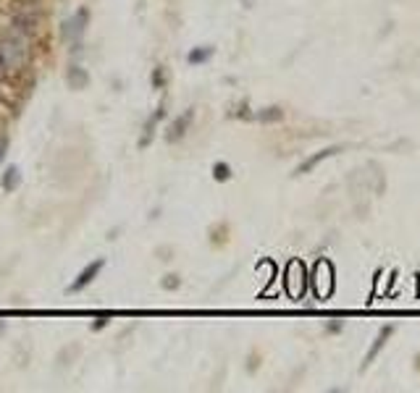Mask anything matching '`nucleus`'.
I'll return each instance as SVG.
<instances>
[{
	"mask_svg": "<svg viewBox=\"0 0 420 393\" xmlns=\"http://www.w3.org/2000/svg\"><path fill=\"white\" fill-rule=\"evenodd\" d=\"M391 333H394V325H383V328H381L379 338H376V341H373V346H370L368 357H365V367H368V364L373 362V359H376V354H379L381 349H383V344H386V338H389Z\"/></svg>",
	"mask_w": 420,
	"mask_h": 393,
	"instance_id": "6",
	"label": "nucleus"
},
{
	"mask_svg": "<svg viewBox=\"0 0 420 393\" xmlns=\"http://www.w3.org/2000/svg\"><path fill=\"white\" fill-rule=\"evenodd\" d=\"M6 76H8V71H6V66H3V60H0V84L6 81Z\"/></svg>",
	"mask_w": 420,
	"mask_h": 393,
	"instance_id": "15",
	"label": "nucleus"
},
{
	"mask_svg": "<svg viewBox=\"0 0 420 393\" xmlns=\"http://www.w3.org/2000/svg\"><path fill=\"white\" fill-rule=\"evenodd\" d=\"M329 331H331V333H334V331H341V323H331Z\"/></svg>",
	"mask_w": 420,
	"mask_h": 393,
	"instance_id": "16",
	"label": "nucleus"
},
{
	"mask_svg": "<svg viewBox=\"0 0 420 393\" xmlns=\"http://www.w3.org/2000/svg\"><path fill=\"white\" fill-rule=\"evenodd\" d=\"M213 178H216V181H229L231 168L226 166V163H216V166H213Z\"/></svg>",
	"mask_w": 420,
	"mask_h": 393,
	"instance_id": "11",
	"label": "nucleus"
},
{
	"mask_svg": "<svg viewBox=\"0 0 420 393\" xmlns=\"http://www.w3.org/2000/svg\"><path fill=\"white\" fill-rule=\"evenodd\" d=\"M181 281L179 278H176V275H169V278H166V281H163V288H176V286H179Z\"/></svg>",
	"mask_w": 420,
	"mask_h": 393,
	"instance_id": "13",
	"label": "nucleus"
},
{
	"mask_svg": "<svg viewBox=\"0 0 420 393\" xmlns=\"http://www.w3.org/2000/svg\"><path fill=\"white\" fill-rule=\"evenodd\" d=\"M21 184V171L16 166L6 168V173H3V178H0V187H3V192H13V189Z\"/></svg>",
	"mask_w": 420,
	"mask_h": 393,
	"instance_id": "7",
	"label": "nucleus"
},
{
	"mask_svg": "<svg viewBox=\"0 0 420 393\" xmlns=\"http://www.w3.org/2000/svg\"><path fill=\"white\" fill-rule=\"evenodd\" d=\"M192 118H195V110H184V116H179L173 124L169 126V134H166V142H179L184 134H187V128H190Z\"/></svg>",
	"mask_w": 420,
	"mask_h": 393,
	"instance_id": "4",
	"label": "nucleus"
},
{
	"mask_svg": "<svg viewBox=\"0 0 420 393\" xmlns=\"http://www.w3.org/2000/svg\"><path fill=\"white\" fill-rule=\"evenodd\" d=\"M166 84V76H163V69L152 71V87H163Z\"/></svg>",
	"mask_w": 420,
	"mask_h": 393,
	"instance_id": "12",
	"label": "nucleus"
},
{
	"mask_svg": "<svg viewBox=\"0 0 420 393\" xmlns=\"http://www.w3.org/2000/svg\"><path fill=\"white\" fill-rule=\"evenodd\" d=\"M213 58V48H195L187 55V60H190V66H197V63H205V60Z\"/></svg>",
	"mask_w": 420,
	"mask_h": 393,
	"instance_id": "9",
	"label": "nucleus"
},
{
	"mask_svg": "<svg viewBox=\"0 0 420 393\" xmlns=\"http://www.w3.org/2000/svg\"><path fill=\"white\" fill-rule=\"evenodd\" d=\"M6 152H8V137H0V163H3Z\"/></svg>",
	"mask_w": 420,
	"mask_h": 393,
	"instance_id": "14",
	"label": "nucleus"
},
{
	"mask_svg": "<svg viewBox=\"0 0 420 393\" xmlns=\"http://www.w3.org/2000/svg\"><path fill=\"white\" fill-rule=\"evenodd\" d=\"M87 24H90V8H79L69 21H66V27H63V37L71 39V45H74V48H79L81 37H84V32H87Z\"/></svg>",
	"mask_w": 420,
	"mask_h": 393,
	"instance_id": "2",
	"label": "nucleus"
},
{
	"mask_svg": "<svg viewBox=\"0 0 420 393\" xmlns=\"http://www.w3.org/2000/svg\"><path fill=\"white\" fill-rule=\"evenodd\" d=\"M90 84V76H87V71L79 69V66H74V69L69 71V87L71 89H84Z\"/></svg>",
	"mask_w": 420,
	"mask_h": 393,
	"instance_id": "8",
	"label": "nucleus"
},
{
	"mask_svg": "<svg viewBox=\"0 0 420 393\" xmlns=\"http://www.w3.org/2000/svg\"><path fill=\"white\" fill-rule=\"evenodd\" d=\"M281 118H284V110H281V108H265L263 113H258V121H263V124L281 121Z\"/></svg>",
	"mask_w": 420,
	"mask_h": 393,
	"instance_id": "10",
	"label": "nucleus"
},
{
	"mask_svg": "<svg viewBox=\"0 0 420 393\" xmlns=\"http://www.w3.org/2000/svg\"><path fill=\"white\" fill-rule=\"evenodd\" d=\"M336 152H339V147H326V149H320L318 155L308 157V160H305V163H302V166L297 168V176H302V173H310L313 168H315V166H320V163H323V160H326V157L336 155Z\"/></svg>",
	"mask_w": 420,
	"mask_h": 393,
	"instance_id": "5",
	"label": "nucleus"
},
{
	"mask_svg": "<svg viewBox=\"0 0 420 393\" xmlns=\"http://www.w3.org/2000/svg\"><path fill=\"white\" fill-rule=\"evenodd\" d=\"M103 267H105V260H95V262H90V265H87L79 275H77V281H74V284H71L66 291H69V294H77V291H81V288H87V286H90L95 278H98V273H100Z\"/></svg>",
	"mask_w": 420,
	"mask_h": 393,
	"instance_id": "3",
	"label": "nucleus"
},
{
	"mask_svg": "<svg viewBox=\"0 0 420 393\" xmlns=\"http://www.w3.org/2000/svg\"><path fill=\"white\" fill-rule=\"evenodd\" d=\"M32 34L11 21V27L0 34V60L8 71V76H19L32 66Z\"/></svg>",
	"mask_w": 420,
	"mask_h": 393,
	"instance_id": "1",
	"label": "nucleus"
}]
</instances>
